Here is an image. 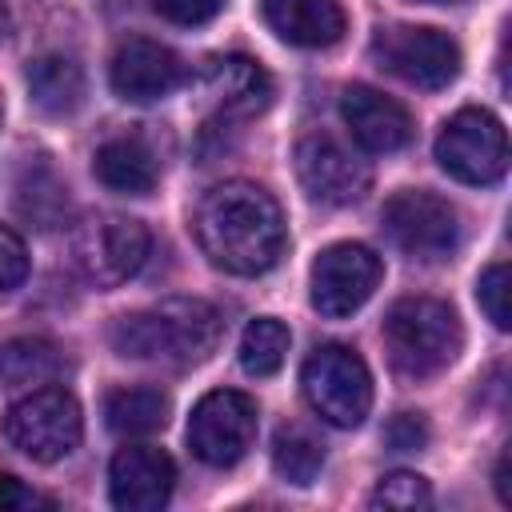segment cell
I'll list each match as a JSON object with an SVG mask.
<instances>
[{
  "label": "cell",
  "instance_id": "d6986e66",
  "mask_svg": "<svg viewBox=\"0 0 512 512\" xmlns=\"http://www.w3.org/2000/svg\"><path fill=\"white\" fill-rule=\"evenodd\" d=\"M28 96L44 116H72L84 104V72L72 56H40L28 64Z\"/></svg>",
  "mask_w": 512,
  "mask_h": 512
},
{
  "label": "cell",
  "instance_id": "44dd1931",
  "mask_svg": "<svg viewBox=\"0 0 512 512\" xmlns=\"http://www.w3.org/2000/svg\"><path fill=\"white\" fill-rule=\"evenodd\" d=\"M64 372V356L56 344L40 336H20L0 348V384L4 388H40Z\"/></svg>",
  "mask_w": 512,
  "mask_h": 512
},
{
  "label": "cell",
  "instance_id": "7a4b0ae2",
  "mask_svg": "<svg viewBox=\"0 0 512 512\" xmlns=\"http://www.w3.org/2000/svg\"><path fill=\"white\" fill-rule=\"evenodd\" d=\"M224 336V320L208 300L196 296H172L152 308L116 316L108 344L124 360H148L168 368H192L204 364Z\"/></svg>",
  "mask_w": 512,
  "mask_h": 512
},
{
  "label": "cell",
  "instance_id": "ac0fdd59",
  "mask_svg": "<svg viewBox=\"0 0 512 512\" xmlns=\"http://www.w3.org/2000/svg\"><path fill=\"white\" fill-rule=\"evenodd\" d=\"M92 168H96V180L112 192H124V196H148L156 188V156L144 140L136 136H116V140H104L92 156Z\"/></svg>",
  "mask_w": 512,
  "mask_h": 512
},
{
  "label": "cell",
  "instance_id": "2e32d148",
  "mask_svg": "<svg viewBox=\"0 0 512 512\" xmlns=\"http://www.w3.org/2000/svg\"><path fill=\"white\" fill-rule=\"evenodd\" d=\"M204 96L224 112V116H260L272 96L276 84L272 76L252 60V56H212L200 72Z\"/></svg>",
  "mask_w": 512,
  "mask_h": 512
},
{
  "label": "cell",
  "instance_id": "e0dca14e",
  "mask_svg": "<svg viewBox=\"0 0 512 512\" xmlns=\"http://www.w3.org/2000/svg\"><path fill=\"white\" fill-rule=\"evenodd\" d=\"M260 12L296 48H332L344 36V8L336 0H260Z\"/></svg>",
  "mask_w": 512,
  "mask_h": 512
},
{
  "label": "cell",
  "instance_id": "7c38bea8",
  "mask_svg": "<svg viewBox=\"0 0 512 512\" xmlns=\"http://www.w3.org/2000/svg\"><path fill=\"white\" fill-rule=\"evenodd\" d=\"M296 176H300L304 192L312 200H320V204H356L372 184L368 164L328 132L300 136V144H296Z\"/></svg>",
  "mask_w": 512,
  "mask_h": 512
},
{
  "label": "cell",
  "instance_id": "ffe728a7",
  "mask_svg": "<svg viewBox=\"0 0 512 512\" xmlns=\"http://www.w3.org/2000/svg\"><path fill=\"white\" fill-rule=\"evenodd\" d=\"M168 396L160 388H112L104 396V420L116 436H152L168 424Z\"/></svg>",
  "mask_w": 512,
  "mask_h": 512
},
{
  "label": "cell",
  "instance_id": "9c48e42d",
  "mask_svg": "<svg viewBox=\"0 0 512 512\" xmlns=\"http://www.w3.org/2000/svg\"><path fill=\"white\" fill-rule=\"evenodd\" d=\"M148 248H152L148 228H144L140 220L116 216V212L92 216V220L80 224L76 236H72L76 268H80L96 288H116V284H124L128 276H136L140 264L148 260Z\"/></svg>",
  "mask_w": 512,
  "mask_h": 512
},
{
  "label": "cell",
  "instance_id": "d4e9b609",
  "mask_svg": "<svg viewBox=\"0 0 512 512\" xmlns=\"http://www.w3.org/2000/svg\"><path fill=\"white\" fill-rule=\"evenodd\" d=\"M508 292H512V280H508V264L504 260H496V264H488L484 272H480V280H476V300H480V308H484V316L504 332L508 324H512V308H508Z\"/></svg>",
  "mask_w": 512,
  "mask_h": 512
},
{
  "label": "cell",
  "instance_id": "5bb4252c",
  "mask_svg": "<svg viewBox=\"0 0 512 512\" xmlns=\"http://www.w3.org/2000/svg\"><path fill=\"white\" fill-rule=\"evenodd\" d=\"M176 488V464L156 444H124L108 464L112 504L124 512H156Z\"/></svg>",
  "mask_w": 512,
  "mask_h": 512
},
{
  "label": "cell",
  "instance_id": "ba28073f",
  "mask_svg": "<svg viewBox=\"0 0 512 512\" xmlns=\"http://www.w3.org/2000/svg\"><path fill=\"white\" fill-rule=\"evenodd\" d=\"M436 160L460 184H496L508 172V136L504 124L484 108H460L444 120L436 136Z\"/></svg>",
  "mask_w": 512,
  "mask_h": 512
},
{
  "label": "cell",
  "instance_id": "7402d4cb",
  "mask_svg": "<svg viewBox=\"0 0 512 512\" xmlns=\"http://www.w3.org/2000/svg\"><path fill=\"white\" fill-rule=\"evenodd\" d=\"M272 468H276L288 484L308 488V484L320 476V468H324V444H320L308 428L284 424V428L276 432V440H272Z\"/></svg>",
  "mask_w": 512,
  "mask_h": 512
},
{
  "label": "cell",
  "instance_id": "52a82bcc",
  "mask_svg": "<svg viewBox=\"0 0 512 512\" xmlns=\"http://www.w3.org/2000/svg\"><path fill=\"white\" fill-rule=\"evenodd\" d=\"M384 232L404 256L420 264H440L460 248L464 224L456 204H448L444 196L424 188H404L384 204Z\"/></svg>",
  "mask_w": 512,
  "mask_h": 512
},
{
  "label": "cell",
  "instance_id": "603a6c76",
  "mask_svg": "<svg viewBox=\"0 0 512 512\" xmlns=\"http://www.w3.org/2000/svg\"><path fill=\"white\" fill-rule=\"evenodd\" d=\"M288 344H292V332H288L284 320L256 316L240 336V368L248 376H272V372H280V364L288 356Z\"/></svg>",
  "mask_w": 512,
  "mask_h": 512
},
{
  "label": "cell",
  "instance_id": "83f0119b",
  "mask_svg": "<svg viewBox=\"0 0 512 512\" xmlns=\"http://www.w3.org/2000/svg\"><path fill=\"white\" fill-rule=\"evenodd\" d=\"M384 440H388L392 452H416V448L428 444V424H424L420 412H400V416H392V424L384 428Z\"/></svg>",
  "mask_w": 512,
  "mask_h": 512
},
{
  "label": "cell",
  "instance_id": "484cf974",
  "mask_svg": "<svg viewBox=\"0 0 512 512\" xmlns=\"http://www.w3.org/2000/svg\"><path fill=\"white\" fill-rule=\"evenodd\" d=\"M428 500L432 488L416 472H388L372 492V508H424Z\"/></svg>",
  "mask_w": 512,
  "mask_h": 512
},
{
  "label": "cell",
  "instance_id": "3957f363",
  "mask_svg": "<svg viewBox=\"0 0 512 512\" xmlns=\"http://www.w3.org/2000/svg\"><path fill=\"white\" fill-rule=\"evenodd\" d=\"M384 348L400 376L428 380L460 356L464 328H460V316L444 300L404 296L384 316Z\"/></svg>",
  "mask_w": 512,
  "mask_h": 512
},
{
  "label": "cell",
  "instance_id": "277c9868",
  "mask_svg": "<svg viewBox=\"0 0 512 512\" xmlns=\"http://www.w3.org/2000/svg\"><path fill=\"white\" fill-rule=\"evenodd\" d=\"M300 384L312 412L332 428H356L372 408V372L348 344L312 348L300 368Z\"/></svg>",
  "mask_w": 512,
  "mask_h": 512
},
{
  "label": "cell",
  "instance_id": "4fadbf2b",
  "mask_svg": "<svg viewBox=\"0 0 512 512\" xmlns=\"http://www.w3.org/2000/svg\"><path fill=\"white\" fill-rule=\"evenodd\" d=\"M108 80H112V92L120 100H132V104H152V100H164L172 96L180 84H184V60L160 44V40H124L108 64Z\"/></svg>",
  "mask_w": 512,
  "mask_h": 512
},
{
  "label": "cell",
  "instance_id": "5b68a950",
  "mask_svg": "<svg viewBox=\"0 0 512 512\" xmlns=\"http://www.w3.org/2000/svg\"><path fill=\"white\" fill-rule=\"evenodd\" d=\"M4 436L16 452L36 464H56L76 452L84 436V416L72 392L64 388H32L4 412Z\"/></svg>",
  "mask_w": 512,
  "mask_h": 512
},
{
  "label": "cell",
  "instance_id": "9a60e30c",
  "mask_svg": "<svg viewBox=\"0 0 512 512\" xmlns=\"http://www.w3.org/2000/svg\"><path fill=\"white\" fill-rule=\"evenodd\" d=\"M340 116L364 152H400L412 140V116L404 104L368 84H348L340 96Z\"/></svg>",
  "mask_w": 512,
  "mask_h": 512
},
{
  "label": "cell",
  "instance_id": "4316f807",
  "mask_svg": "<svg viewBox=\"0 0 512 512\" xmlns=\"http://www.w3.org/2000/svg\"><path fill=\"white\" fill-rule=\"evenodd\" d=\"M24 276H28V248L12 228L0 224V296L20 288Z\"/></svg>",
  "mask_w": 512,
  "mask_h": 512
},
{
  "label": "cell",
  "instance_id": "8fae6325",
  "mask_svg": "<svg viewBox=\"0 0 512 512\" xmlns=\"http://www.w3.org/2000/svg\"><path fill=\"white\" fill-rule=\"evenodd\" d=\"M380 276L384 264L368 244H332L312 260V308L328 320H344L368 304Z\"/></svg>",
  "mask_w": 512,
  "mask_h": 512
},
{
  "label": "cell",
  "instance_id": "f546056e",
  "mask_svg": "<svg viewBox=\"0 0 512 512\" xmlns=\"http://www.w3.org/2000/svg\"><path fill=\"white\" fill-rule=\"evenodd\" d=\"M32 504H40V496L28 492L16 476L0 472V512H16V508H32Z\"/></svg>",
  "mask_w": 512,
  "mask_h": 512
},
{
  "label": "cell",
  "instance_id": "f1b7e54d",
  "mask_svg": "<svg viewBox=\"0 0 512 512\" xmlns=\"http://www.w3.org/2000/svg\"><path fill=\"white\" fill-rule=\"evenodd\" d=\"M152 8L164 16V20H172V24H208L220 8H224V0H152Z\"/></svg>",
  "mask_w": 512,
  "mask_h": 512
},
{
  "label": "cell",
  "instance_id": "6da1fadb",
  "mask_svg": "<svg viewBox=\"0 0 512 512\" xmlns=\"http://www.w3.org/2000/svg\"><path fill=\"white\" fill-rule=\"evenodd\" d=\"M192 232L200 252L232 276L268 272L288 240L280 204L272 200V192L248 180H224L208 188L196 208Z\"/></svg>",
  "mask_w": 512,
  "mask_h": 512
},
{
  "label": "cell",
  "instance_id": "cb8c5ba5",
  "mask_svg": "<svg viewBox=\"0 0 512 512\" xmlns=\"http://www.w3.org/2000/svg\"><path fill=\"white\" fill-rule=\"evenodd\" d=\"M16 204H20L24 216L40 220V228H56L64 208H68V188L48 168H40V172H28V180L20 184Z\"/></svg>",
  "mask_w": 512,
  "mask_h": 512
},
{
  "label": "cell",
  "instance_id": "4dcf8cb0",
  "mask_svg": "<svg viewBox=\"0 0 512 512\" xmlns=\"http://www.w3.org/2000/svg\"><path fill=\"white\" fill-rule=\"evenodd\" d=\"M12 32V16H8V8H4V0H0V40Z\"/></svg>",
  "mask_w": 512,
  "mask_h": 512
},
{
  "label": "cell",
  "instance_id": "8992f818",
  "mask_svg": "<svg viewBox=\"0 0 512 512\" xmlns=\"http://www.w3.org/2000/svg\"><path fill=\"white\" fill-rule=\"evenodd\" d=\"M372 60L392 72L396 80L436 92L448 88L460 76V44L440 32V28H424V24H388L372 36Z\"/></svg>",
  "mask_w": 512,
  "mask_h": 512
},
{
  "label": "cell",
  "instance_id": "1f68e13d",
  "mask_svg": "<svg viewBox=\"0 0 512 512\" xmlns=\"http://www.w3.org/2000/svg\"><path fill=\"white\" fill-rule=\"evenodd\" d=\"M424 4H448V0H424Z\"/></svg>",
  "mask_w": 512,
  "mask_h": 512
},
{
  "label": "cell",
  "instance_id": "30bf717a",
  "mask_svg": "<svg viewBox=\"0 0 512 512\" xmlns=\"http://www.w3.org/2000/svg\"><path fill=\"white\" fill-rule=\"evenodd\" d=\"M256 440V400L236 388H216L188 416V448L208 468H232Z\"/></svg>",
  "mask_w": 512,
  "mask_h": 512
}]
</instances>
